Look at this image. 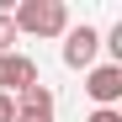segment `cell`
<instances>
[{"mask_svg": "<svg viewBox=\"0 0 122 122\" xmlns=\"http://www.w3.org/2000/svg\"><path fill=\"white\" fill-rule=\"evenodd\" d=\"M0 53H16V21H11V11H0Z\"/></svg>", "mask_w": 122, "mask_h": 122, "instance_id": "obj_6", "label": "cell"}, {"mask_svg": "<svg viewBox=\"0 0 122 122\" xmlns=\"http://www.w3.org/2000/svg\"><path fill=\"white\" fill-rule=\"evenodd\" d=\"M0 122H16V96H0Z\"/></svg>", "mask_w": 122, "mask_h": 122, "instance_id": "obj_8", "label": "cell"}, {"mask_svg": "<svg viewBox=\"0 0 122 122\" xmlns=\"http://www.w3.org/2000/svg\"><path fill=\"white\" fill-rule=\"evenodd\" d=\"M85 96L96 101V106H117V101H122V64H90Z\"/></svg>", "mask_w": 122, "mask_h": 122, "instance_id": "obj_3", "label": "cell"}, {"mask_svg": "<svg viewBox=\"0 0 122 122\" xmlns=\"http://www.w3.org/2000/svg\"><path fill=\"white\" fill-rule=\"evenodd\" d=\"M16 122H53V90L43 80H32L27 90H16Z\"/></svg>", "mask_w": 122, "mask_h": 122, "instance_id": "obj_4", "label": "cell"}, {"mask_svg": "<svg viewBox=\"0 0 122 122\" xmlns=\"http://www.w3.org/2000/svg\"><path fill=\"white\" fill-rule=\"evenodd\" d=\"M16 21V37L32 32V37H64L69 32V5L64 0H21V5L11 11Z\"/></svg>", "mask_w": 122, "mask_h": 122, "instance_id": "obj_1", "label": "cell"}, {"mask_svg": "<svg viewBox=\"0 0 122 122\" xmlns=\"http://www.w3.org/2000/svg\"><path fill=\"white\" fill-rule=\"evenodd\" d=\"M85 122H122V112H117V106H96Z\"/></svg>", "mask_w": 122, "mask_h": 122, "instance_id": "obj_7", "label": "cell"}, {"mask_svg": "<svg viewBox=\"0 0 122 122\" xmlns=\"http://www.w3.org/2000/svg\"><path fill=\"white\" fill-rule=\"evenodd\" d=\"M96 53H101V32H96V27L80 21V27L64 32V64H69V69H90Z\"/></svg>", "mask_w": 122, "mask_h": 122, "instance_id": "obj_2", "label": "cell"}, {"mask_svg": "<svg viewBox=\"0 0 122 122\" xmlns=\"http://www.w3.org/2000/svg\"><path fill=\"white\" fill-rule=\"evenodd\" d=\"M37 80V64L27 53H0V96H16Z\"/></svg>", "mask_w": 122, "mask_h": 122, "instance_id": "obj_5", "label": "cell"}]
</instances>
